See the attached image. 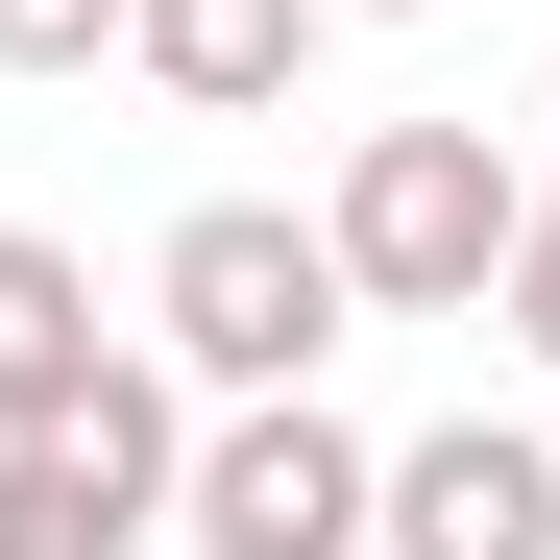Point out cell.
<instances>
[{"mask_svg": "<svg viewBox=\"0 0 560 560\" xmlns=\"http://www.w3.org/2000/svg\"><path fill=\"white\" fill-rule=\"evenodd\" d=\"M512 220H536V171H512L488 122H365V147H341V196H317V244H341V293H365V317H488Z\"/></svg>", "mask_w": 560, "mask_h": 560, "instance_id": "obj_1", "label": "cell"}, {"mask_svg": "<svg viewBox=\"0 0 560 560\" xmlns=\"http://www.w3.org/2000/svg\"><path fill=\"white\" fill-rule=\"evenodd\" d=\"M147 317H171V390H317V341L365 293H341V244L293 196H196V220L147 244Z\"/></svg>", "mask_w": 560, "mask_h": 560, "instance_id": "obj_2", "label": "cell"}, {"mask_svg": "<svg viewBox=\"0 0 560 560\" xmlns=\"http://www.w3.org/2000/svg\"><path fill=\"white\" fill-rule=\"evenodd\" d=\"M365 488H390V439H341L317 390H220L196 463H171V536L196 560H365Z\"/></svg>", "mask_w": 560, "mask_h": 560, "instance_id": "obj_3", "label": "cell"}, {"mask_svg": "<svg viewBox=\"0 0 560 560\" xmlns=\"http://www.w3.org/2000/svg\"><path fill=\"white\" fill-rule=\"evenodd\" d=\"M171 463H196L171 365H98L73 415L0 439V560H147V536H171Z\"/></svg>", "mask_w": 560, "mask_h": 560, "instance_id": "obj_4", "label": "cell"}, {"mask_svg": "<svg viewBox=\"0 0 560 560\" xmlns=\"http://www.w3.org/2000/svg\"><path fill=\"white\" fill-rule=\"evenodd\" d=\"M365 560H560V439H512V415L390 439V488H365Z\"/></svg>", "mask_w": 560, "mask_h": 560, "instance_id": "obj_5", "label": "cell"}, {"mask_svg": "<svg viewBox=\"0 0 560 560\" xmlns=\"http://www.w3.org/2000/svg\"><path fill=\"white\" fill-rule=\"evenodd\" d=\"M317 25H341V0H122V73L196 98V122H268V98L317 73Z\"/></svg>", "mask_w": 560, "mask_h": 560, "instance_id": "obj_6", "label": "cell"}, {"mask_svg": "<svg viewBox=\"0 0 560 560\" xmlns=\"http://www.w3.org/2000/svg\"><path fill=\"white\" fill-rule=\"evenodd\" d=\"M98 268H73L49 220H0V439H25V415H73V390H98Z\"/></svg>", "mask_w": 560, "mask_h": 560, "instance_id": "obj_7", "label": "cell"}, {"mask_svg": "<svg viewBox=\"0 0 560 560\" xmlns=\"http://www.w3.org/2000/svg\"><path fill=\"white\" fill-rule=\"evenodd\" d=\"M488 317H512V341L560 365V171H536V220H512V268H488Z\"/></svg>", "mask_w": 560, "mask_h": 560, "instance_id": "obj_8", "label": "cell"}, {"mask_svg": "<svg viewBox=\"0 0 560 560\" xmlns=\"http://www.w3.org/2000/svg\"><path fill=\"white\" fill-rule=\"evenodd\" d=\"M122 49V0H0V73H98Z\"/></svg>", "mask_w": 560, "mask_h": 560, "instance_id": "obj_9", "label": "cell"}, {"mask_svg": "<svg viewBox=\"0 0 560 560\" xmlns=\"http://www.w3.org/2000/svg\"><path fill=\"white\" fill-rule=\"evenodd\" d=\"M341 25H439V0H341Z\"/></svg>", "mask_w": 560, "mask_h": 560, "instance_id": "obj_10", "label": "cell"}]
</instances>
